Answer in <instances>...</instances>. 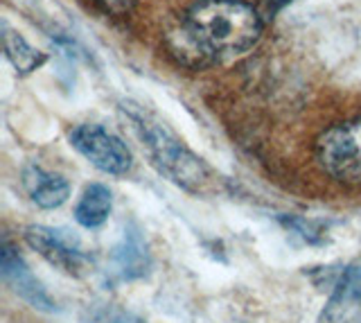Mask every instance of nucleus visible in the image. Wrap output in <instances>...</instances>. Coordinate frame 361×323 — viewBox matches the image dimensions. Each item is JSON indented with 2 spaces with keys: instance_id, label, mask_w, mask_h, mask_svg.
<instances>
[{
  "instance_id": "1",
  "label": "nucleus",
  "mask_w": 361,
  "mask_h": 323,
  "mask_svg": "<svg viewBox=\"0 0 361 323\" xmlns=\"http://www.w3.org/2000/svg\"><path fill=\"white\" fill-rule=\"evenodd\" d=\"M183 23L197 57L206 61L240 57L262 35L257 12L242 0H199L185 12Z\"/></svg>"
},
{
  "instance_id": "2",
  "label": "nucleus",
  "mask_w": 361,
  "mask_h": 323,
  "mask_svg": "<svg viewBox=\"0 0 361 323\" xmlns=\"http://www.w3.org/2000/svg\"><path fill=\"white\" fill-rule=\"evenodd\" d=\"M129 116L158 172L165 174L169 181H174L176 185L185 188L190 193L206 190L212 181V174L210 168L199 156L192 154L183 142L176 140L167 129L152 122L140 111L131 109Z\"/></svg>"
},
{
  "instance_id": "3",
  "label": "nucleus",
  "mask_w": 361,
  "mask_h": 323,
  "mask_svg": "<svg viewBox=\"0 0 361 323\" xmlns=\"http://www.w3.org/2000/svg\"><path fill=\"white\" fill-rule=\"evenodd\" d=\"M316 161L334 181L361 185V120L327 129L316 140Z\"/></svg>"
},
{
  "instance_id": "4",
  "label": "nucleus",
  "mask_w": 361,
  "mask_h": 323,
  "mask_svg": "<svg viewBox=\"0 0 361 323\" xmlns=\"http://www.w3.org/2000/svg\"><path fill=\"white\" fill-rule=\"evenodd\" d=\"M71 145L104 174H127L133 165L127 145L99 125H77L71 131Z\"/></svg>"
},
{
  "instance_id": "5",
  "label": "nucleus",
  "mask_w": 361,
  "mask_h": 323,
  "mask_svg": "<svg viewBox=\"0 0 361 323\" xmlns=\"http://www.w3.org/2000/svg\"><path fill=\"white\" fill-rule=\"evenodd\" d=\"M27 244L39 251L50 264L59 267L61 272L71 276H84L90 272L93 260L90 255L82 249L77 238L73 233L61 231V228H48V226H30L25 233Z\"/></svg>"
},
{
  "instance_id": "6",
  "label": "nucleus",
  "mask_w": 361,
  "mask_h": 323,
  "mask_svg": "<svg viewBox=\"0 0 361 323\" xmlns=\"http://www.w3.org/2000/svg\"><path fill=\"white\" fill-rule=\"evenodd\" d=\"M319 323H361V267H345L336 274Z\"/></svg>"
},
{
  "instance_id": "7",
  "label": "nucleus",
  "mask_w": 361,
  "mask_h": 323,
  "mask_svg": "<svg viewBox=\"0 0 361 323\" xmlns=\"http://www.w3.org/2000/svg\"><path fill=\"white\" fill-rule=\"evenodd\" d=\"M0 272H3V281L11 287V292L18 294L23 300H27L32 307L43 312L56 310L54 300L45 292V287L37 281V276L30 272V267L23 262V258L9 244H5L3 253H0Z\"/></svg>"
},
{
  "instance_id": "8",
  "label": "nucleus",
  "mask_w": 361,
  "mask_h": 323,
  "mask_svg": "<svg viewBox=\"0 0 361 323\" xmlns=\"http://www.w3.org/2000/svg\"><path fill=\"white\" fill-rule=\"evenodd\" d=\"M23 185H25L32 202L45 210L59 208L71 195V185L63 176L45 172L39 165H27L23 170Z\"/></svg>"
},
{
  "instance_id": "9",
  "label": "nucleus",
  "mask_w": 361,
  "mask_h": 323,
  "mask_svg": "<svg viewBox=\"0 0 361 323\" xmlns=\"http://www.w3.org/2000/svg\"><path fill=\"white\" fill-rule=\"evenodd\" d=\"M113 262H116V272L124 281H135L142 278L149 269V251L138 231H124L122 242L113 251Z\"/></svg>"
},
{
  "instance_id": "10",
  "label": "nucleus",
  "mask_w": 361,
  "mask_h": 323,
  "mask_svg": "<svg viewBox=\"0 0 361 323\" xmlns=\"http://www.w3.org/2000/svg\"><path fill=\"white\" fill-rule=\"evenodd\" d=\"M111 208H113L111 190L102 183H93L86 188L82 199H79V204L75 208V219L84 228H97L109 219Z\"/></svg>"
},
{
  "instance_id": "11",
  "label": "nucleus",
  "mask_w": 361,
  "mask_h": 323,
  "mask_svg": "<svg viewBox=\"0 0 361 323\" xmlns=\"http://www.w3.org/2000/svg\"><path fill=\"white\" fill-rule=\"evenodd\" d=\"M3 39H5L7 59L11 61V66H14L18 73L27 75L32 71L41 68V66L45 63V54L39 52L37 48H32L30 43L18 35V32L5 28V37Z\"/></svg>"
},
{
  "instance_id": "12",
  "label": "nucleus",
  "mask_w": 361,
  "mask_h": 323,
  "mask_svg": "<svg viewBox=\"0 0 361 323\" xmlns=\"http://www.w3.org/2000/svg\"><path fill=\"white\" fill-rule=\"evenodd\" d=\"M88 323H142L131 312L116 305H95L88 310Z\"/></svg>"
},
{
  "instance_id": "13",
  "label": "nucleus",
  "mask_w": 361,
  "mask_h": 323,
  "mask_svg": "<svg viewBox=\"0 0 361 323\" xmlns=\"http://www.w3.org/2000/svg\"><path fill=\"white\" fill-rule=\"evenodd\" d=\"M97 3L113 14H127L138 0H97Z\"/></svg>"
}]
</instances>
